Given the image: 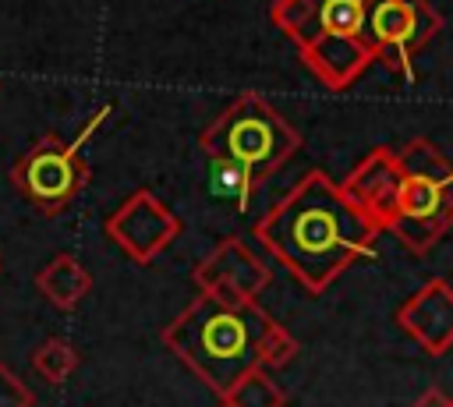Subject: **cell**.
I'll use <instances>...</instances> for the list:
<instances>
[{
	"label": "cell",
	"mask_w": 453,
	"mask_h": 407,
	"mask_svg": "<svg viewBox=\"0 0 453 407\" xmlns=\"http://www.w3.org/2000/svg\"><path fill=\"white\" fill-rule=\"evenodd\" d=\"M209 188H212V195L223 198L226 205L244 209V205L251 202L258 180H255L248 170H241L237 163H230V159H209Z\"/></svg>",
	"instance_id": "5bb4252c"
},
{
	"label": "cell",
	"mask_w": 453,
	"mask_h": 407,
	"mask_svg": "<svg viewBox=\"0 0 453 407\" xmlns=\"http://www.w3.org/2000/svg\"><path fill=\"white\" fill-rule=\"evenodd\" d=\"M269 18L297 50H304L319 35H361L365 0H273Z\"/></svg>",
	"instance_id": "30bf717a"
},
{
	"label": "cell",
	"mask_w": 453,
	"mask_h": 407,
	"mask_svg": "<svg viewBox=\"0 0 453 407\" xmlns=\"http://www.w3.org/2000/svg\"><path fill=\"white\" fill-rule=\"evenodd\" d=\"M35 393L0 361V407H32Z\"/></svg>",
	"instance_id": "e0dca14e"
},
{
	"label": "cell",
	"mask_w": 453,
	"mask_h": 407,
	"mask_svg": "<svg viewBox=\"0 0 453 407\" xmlns=\"http://www.w3.org/2000/svg\"><path fill=\"white\" fill-rule=\"evenodd\" d=\"M32 368H35V375H39L42 382L60 386V382H67V379L74 375V368H78V350H74L67 340L50 336L46 343L35 347V354H32Z\"/></svg>",
	"instance_id": "2e32d148"
},
{
	"label": "cell",
	"mask_w": 453,
	"mask_h": 407,
	"mask_svg": "<svg viewBox=\"0 0 453 407\" xmlns=\"http://www.w3.org/2000/svg\"><path fill=\"white\" fill-rule=\"evenodd\" d=\"M103 230L131 262L149 265L180 237V216L163 205L149 188H138L106 216Z\"/></svg>",
	"instance_id": "52a82bcc"
},
{
	"label": "cell",
	"mask_w": 453,
	"mask_h": 407,
	"mask_svg": "<svg viewBox=\"0 0 453 407\" xmlns=\"http://www.w3.org/2000/svg\"><path fill=\"white\" fill-rule=\"evenodd\" d=\"M375 237L379 230L326 170H308L255 223V241L311 294H322L357 258H372Z\"/></svg>",
	"instance_id": "6da1fadb"
},
{
	"label": "cell",
	"mask_w": 453,
	"mask_h": 407,
	"mask_svg": "<svg viewBox=\"0 0 453 407\" xmlns=\"http://www.w3.org/2000/svg\"><path fill=\"white\" fill-rule=\"evenodd\" d=\"M442 28L428 0H365L361 42L400 78H414V60Z\"/></svg>",
	"instance_id": "5b68a950"
},
{
	"label": "cell",
	"mask_w": 453,
	"mask_h": 407,
	"mask_svg": "<svg viewBox=\"0 0 453 407\" xmlns=\"http://www.w3.org/2000/svg\"><path fill=\"white\" fill-rule=\"evenodd\" d=\"M400 188H403V166L396 149L375 145L368 149L354 170L340 180L343 198L375 227V230H389L396 219V205H400Z\"/></svg>",
	"instance_id": "9c48e42d"
},
{
	"label": "cell",
	"mask_w": 453,
	"mask_h": 407,
	"mask_svg": "<svg viewBox=\"0 0 453 407\" xmlns=\"http://www.w3.org/2000/svg\"><path fill=\"white\" fill-rule=\"evenodd\" d=\"M396 326L428 354H446L453 347V287L442 276L425 280L396 311Z\"/></svg>",
	"instance_id": "8fae6325"
},
{
	"label": "cell",
	"mask_w": 453,
	"mask_h": 407,
	"mask_svg": "<svg viewBox=\"0 0 453 407\" xmlns=\"http://www.w3.org/2000/svg\"><path fill=\"white\" fill-rule=\"evenodd\" d=\"M35 290L60 311H71L85 301V294L92 290V273L67 251L53 255L39 273H35Z\"/></svg>",
	"instance_id": "4fadbf2b"
},
{
	"label": "cell",
	"mask_w": 453,
	"mask_h": 407,
	"mask_svg": "<svg viewBox=\"0 0 453 407\" xmlns=\"http://www.w3.org/2000/svg\"><path fill=\"white\" fill-rule=\"evenodd\" d=\"M110 113H113V103H106V106H99V110H96V113H92V117H88V120L81 124V131H78V134L71 138V145H74V149H81V145H85V142H88V138L96 134V127H103V120H106Z\"/></svg>",
	"instance_id": "ac0fdd59"
},
{
	"label": "cell",
	"mask_w": 453,
	"mask_h": 407,
	"mask_svg": "<svg viewBox=\"0 0 453 407\" xmlns=\"http://www.w3.org/2000/svg\"><path fill=\"white\" fill-rule=\"evenodd\" d=\"M11 184L42 212L57 216L67 209L78 191L88 184V163L81 159V149L60 138H42L35 142L11 170Z\"/></svg>",
	"instance_id": "8992f818"
},
{
	"label": "cell",
	"mask_w": 453,
	"mask_h": 407,
	"mask_svg": "<svg viewBox=\"0 0 453 407\" xmlns=\"http://www.w3.org/2000/svg\"><path fill=\"white\" fill-rule=\"evenodd\" d=\"M297 57L311 71V78L329 92L350 88L375 60L372 50L361 42V35H319L311 46L297 50Z\"/></svg>",
	"instance_id": "7c38bea8"
},
{
	"label": "cell",
	"mask_w": 453,
	"mask_h": 407,
	"mask_svg": "<svg viewBox=\"0 0 453 407\" xmlns=\"http://www.w3.org/2000/svg\"><path fill=\"white\" fill-rule=\"evenodd\" d=\"M219 407H230V403H219Z\"/></svg>",
	"instance_id": "ffe728a7"
},
{
	"label": "cell",
	"mask_w": 453,
	"mask_h": 407,
	"mask_svg": "<svg viewBox=\"0 0 453 407\" xmlns=\"http://www.w3.org/2000/svg\"><path fill=\"white\" fill-rule=\"evenodd\" d=\"M163 343L188 372H195L219 400L255 368H283L301 343L255 301L226 304L198 294L173 322L163 326Z\"/></svg>",
	"instance_id": "7a4b0ae2"
},
{
	"label": "cell",
	"mask_w": 453,
	"mask_h": 407,
	"mask_svg": "<svg viewBox=\"0 0 453 407\" xmlns=\"http://www.w3.org/2000/svg\"><path fill=\"white\" fill-rule=\"evenodd\" d=\"M198 145L209 159H230L262 184L301 149V134L265 96L241 92L202 131Z\"/></svg>",
	"instance_id": "3957f363"
},
{
	"label": "cell",
	"mask_w": 453,
	"mask_h": 407,
	"mask_svg": "<svg viewBox=\"0 0 453 407\" xmlns=\"http://www.w3.org/2000/svg\"><path fill=\"white\" fill-rule=\"evenodd\" d=\"M411 407H453V396H446L439 386H428V389H425Z\"/></svg>",
	"instance_id": "d6986e66"
},
{
	"label": "cell",
	"mask_w": 453,
	"mask_h": 407,
	"mask_svg": "<svg viewBox=\"0 0 453 407\" xmlns=\"http://www.w3.org/2000/svg\"><path fill=\"white\" fill-rule=\"evenodd\" d=\"M396 156L403 188L389 234L411 255H428L453 227V163L428 138H411Z\"/></svg>",
	"instance_id": "277c9868"
},
{
	"label": "cell",
	"mask_w": 453,
	"mask_h": 407,
	"mask_svg": "<svg viewBox=\"0 0 453 407\" xmlns=\"http://www.w3.org/2000/svg\"><path fill=\"white\" fill-rule=\"evenodd\" d=\"M198 294H209L226 304H255L258 294L269 287L273 273L269 265L248 248L241 237H223L191 273Z\"/></svg>",
	"instance_id": "ba28073f"
},
{
	"label": "cell",
	"mask_w": 453,
	"mask_h": 407,
	"mask_svg": "<svg viewBox=\"0 0 453 407\" xmlns=\"http://www.w3.org/2000/svg\"><path fill=\"white\" fill-rule=\"evenodd\" d=\"M223 403H230V407H283L287 393L269 375V368H255L223 396Z\"/></svg>",
	"instance_id": "9a60e30c"
}]
</instances>
